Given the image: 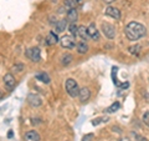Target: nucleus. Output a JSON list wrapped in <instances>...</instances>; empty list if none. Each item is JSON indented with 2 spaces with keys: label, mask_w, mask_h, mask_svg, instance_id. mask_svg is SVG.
I'll return each mask as SVG.
<instances>
[{
  "label": "nucleus",
  "mask_w": 149,
  "mask_h": 141,
  "mask_svg": "<svg viewBox=\"0 0 149 141\" xmlns=\"http://www.w3.org/2000/svg\"><path fill=\"white\" fill-rule=\"evenodd\" d=\"M124 32H125V36H127L128 40L137 41V40H139L141 37H143L144 35H146L147 29H146V26L141 24V23L130 21L129 24L125 26Z\"/></svg>",
  "instance_id": "1"
},
{
  "label": "nucleus",
  "mask_w": 149,
  "mask_h": 141,
  "mask_svg": "<svg viewBox=\"0 0 149 141\" xmlns=\"http://www.w3.org/2000/svg\"><path fill=\"white\" fill-rule=\"evenodd\" d=\"M65 87H66V91L71 97H76V96H78V94H80L78 84H77L76 80H73V79H67Z\"/></svg>",
  "instance_id": "2"
},
{
  "label": "nucleus",
  "mask_w": 149,
  "mask_h": 141,
  "mask_svg": "<svg viewBox=\"0 0 149 141\" xmlns=\"http://www.w3.org/2000/svg\"><path fill=\"white\" fill-rule=\"evenodd\" d=\"M60 44L63 49H73L74 45L76 44V40H74L73 36H70V35H65L61 37V40H60Z\"/></svg>",
  "instance_id": "3"
},
{
  "label": "nucleus",
  "mask_w": 149,
  "mask_h": 141,
  "mask_svg": "<svg viewBox=\"0 0 149 141\" xmlns=\"http://www.w3.org/2000/svg\"><path fill=\"white\" fill-rule=\"evenodd\" d=\"M26 55H27V58L31 59L32 61H35V63H39L40 60H41V51L39 48H31L26 51Z\"/></svg>",
  "instance_id": "4"
},
{
  "label": "nucleus",
  "mask_w": 149,
  "mask_h": 141,
  "mask_svg": "<svg viewBox=\"0 0 149 141\" xmlns=\"http://www.w3.org/2000/svg\"><path fill=\"white\" fill-rule=\"evenodd\" d=\"M101 29H102L103 34H104L107 37H108V39H113V37L116 36V29H114V26H113V25L104 23V24H102Z\"/></svg>",
  "instance_id": "5"
},
{
  "label": "nucleus",
  "mask_w": 149,
  "mask_h": 141,
  "mask_svg": "<svg viewBox=\"0 0 149 141\" xmlns=\"http://www.w3.org/2000/svg\"><path fill=\"white\" fill-rule=\"evenodd\" d=\"M117 73H118V68H117V66H116V68H112V79H113L114 85L118 86V87H122V89H127V87L129 86V84H128V82L120 84L119 80L117 79Z\"/></svg>",
  "instance_id": "6"
},
{
  "label": "nucleus",
  "mask_w": 149,
  "mask_h": 141,
  "mask_svg": "<svg viewBox=\"0 0 149 141\" xmlns=\"http://www.w3.org/2000/svg\"><path fill=\"white\" fill-rule=\"evenodd\" d=\"M4 84H5V87L9 91H11L14 87H15V78L11 74H6L4 76Z\"/></svg>",
  "instance_id": "7"
},
{
  "label": "nucleus",
  "mask_w": 149,
  "mask_h": 141,
  "mask_svg": "<svg viewBox=\"0 0 149 141\" xmlns=\"http://www.w3.org/2000/svg\"><path fill=\"white\" fill-rule=\"evenodd\" d=\"M87 32H88V36L93 40H98L100 39V32L98 30L96 29V25L95 24H90L87 26Z\"/></svg>",
  "instance_id": "8"
},
{
  "label": "nucleus",
  "mask_w": 149,
  "mask_h": 141,
  "mask_svg": "<svg viewBox=\"0 0 149 141\" xmlns=\"http://www.w3.org/2000/svg\"><path fill=\"white\" fill-rule=\"evenodd\" d=\"M27 101H29V104L31 106H40L41 104H42V101H41V97L39 95H35V94H30L29 96H27Z\"/></svg>",
  "instance_id": "9"
},
{
  "label": "nucleus",
  "mask_w": 149,
  "mask_h": 141,
  "mask_svg": "<svg viewBox=\"0 0 149 141\" xmlns=\"http://www.w3.org/2000/svg\"><path fill=\"white\" fill-rule=\"evenodd\" d=\"M106 14H107L108 16L116 19V20H118V19L120 18V11H119V9L114 8V6H108V8H107V9H106Z\"/></svg>",
  "instance_id": "10"
},
{
  "label": "nucleus",
  "mask_w": 149,
  "mask_h": 141,
  "mask_svg": "<svg viewBox=\"0 0 149 141\" xmlns=\"http://www.w3.org/2000/svg\"><path fill=\"white\" fill-rule=\"evenodd\" d=\"M40 135L35 130H30L25 134V141H40Z\"/></svg>",
  "instance_id": "11"
},
{
  "label": "nucleus",
  "mask_w": 149,
  "mask_h": 141,
  "mask_svg": "<svg viewBox=\"0 0 149 141\" xmlns=\"http://www.w3.org/2000/svg\"><path fill=\"white\" fill-rule=\"evenodd\" d=\"M78 97H80V100H81L82 102L88 101V99L91 97V91H90V89H87V87L80 89V94H78Z\"/></svg>",
  "instance_id": "12"
},
{
  "label": "nucleus",
  "mask_w": 149,
  "mask_h": 141,
  "mask_svg": "<svg viewBox=\"0 0 149 141\" xmlns=\"http://www.w3.org/2000/svg\"><path fill=\"white\" fill-rule=\"evenodd\" d=\"M58 43V37H57V34H55L54 31H50L47 36H46V44L47 45H55Z\"/></svg>",
  "instance_id": "13"
},
{
  "label": "nucleus",
  "mask_w": 149,
  "mask_h": 141,
  "mask_svg": "<svg viewBox=\"0 0 149 141\" xmlns=\"http://www.w3.org/2000/svg\"><path fill=\"white\" fill-rule=\"evenodd\" d=\"M77 18H78V14H77V10H76V9L68 10V13H67V18H66V20H67V21H70L71 24H74V23L77 21Z\"/></svg>",
  "instance_id": "14"
},
{
  "label": "nucleus",
  "mask_w": 149,
  "mask_h": 141,
  "mask_svg": "<svg viewBox=\"0 0 149 141\" xmlns=\"http://www.w3.org/2000/svg\"><path fill=\"white\" fill-rule=\"evenodd\" d=\"M66 27H67V20H65V19L57 21V23H56V25H55L56 32H62V31H65Z\"/></svg>",
  "instance_id": "15"
},
{
  "label": "nucleus",
  "mask_w": 149,
  "mask_h": 141,
  "mask_svg": "<svg viewBox=\"0 0 149 141\" xmlns=\"http://www.w3.org/2000/svg\"><path fill=\"white\" fill-rule=\"evenodd\" d=\"M76 48H77V51L80 54H86L87 51H88V45H87L86 41H83V40L80 41V43H77Z\"/></svg>",
  "instance_id": "16"
},
{
  "label": "nucleus",
  "mask_w": 149,
  "mask_h": 141,
  "mask_svg": "<svg viewBox=\"0 0 149 141\" xmlns=\"http://www.w3.org/2000/svg\"><path fill=\"white\" fill-rule=\"evenodd\" d=\"M78 35H80V37L83 40V41H86L88 37V32H87V27L85 26H78Z\"/></svg>",
  "instance_id": "17"
},
{
  "label": "nucleus",
  "mask_w": 149,
  "mask_h": 141,
  "mask_svg": "<svg viewBox=\"0 0 149 141\" xmlns=\"http://www.w3.org/2000/svg\"><path fill=\"white\" fill-rule=\"evenodd\" d=\"M36 79L37 80H40L41 82H45V84H49L51 80H50V76L46 73H39V74H36Z\"/></svg>",
  "instance_id": "18"
},
{
  "label": "nucleus",
  "mask_w": 149,
  "mask_h": 141,
  "mask_svg": "<svg viewBox=\"0 0 149 141\" xmlns=\"http://www.w3.org/2000/svg\"><path fill=\"white\" fill-rule=\"evenodd\" d=\"M119 107H120V104L118 101H116V102H113L109 107H107L106 109V112H108V114H112V112H116V111H118L119 110Z\"/></svg>",
  "instance_id": "19"
},
{
  "label": "nucleus",
  "mask_w": 149,
  "mask_h": 141,
  "mask_svg": "<svg viewBox=\"0 0 149 141\" xmlns=\"http://www.w3.org/2000/svg\"><path fill=\"white\" fill-rule=\"evenodd\" d=\"M76 0H65V8L67 10H72V9H76Z\"/></svg>",
  "instance_id": "20"
},
{
  "label": "nucleus",
  "mask_w": 149,
  "mask_h": 141,
  "mask_svg": "<svg viewBox=\"0 0 149 141\" xmlns=\"http://www.w3.org/2000/svg\"><path fill=\"white\" fill-rule=\"evenodd\" d=\"M129 50V53L130 54H133V55H139V53H141V45H134V46H130V48L128 49Z\"/></svg>",
  "instance_id": "21"
},
{
  "label": "nucleus",
  "mask_w": 149,
  "mask_h": 141,
  "mask_svg": "<svg viewBox=\"0 0 149 141\" xmlns=\"http://www.w3.org/2000/svg\"><path fill=\"white\" fill-rule=\"evenodd\" d=\"M68 29H70V32H71V35L76 37L78 35V26L76 24H70L68 26Z\"/></svg>",
  "instance_id": "22"
},
{
  "label": "nucleus",
  "mask_w": 149,
  "mask_h": 141,
  "mask_svg": "<svg viewBox=\"0 0 149 141\" xmlns=\"http://www.w3.org/2000/svg\"><path fill=\"white\" fill-rule=\"evenodd\" d=\"M61 61H62V65H68L72 61V55H70V54H65V55L62 56Z\"/></svg>",
  "instance_id": "23"
},
{
  "label": "nucleus",
  "mask_w": 149,
  "mask_h": 141,
  "mask_svg": "<svg viewBox=\"0 0 149 141\" xmlns=\"http://www.w3.org/2000/svg\"><path fill=\"white\" fill-rule=\"evenodd\" d=\"M143 123L149 128V111L144 112V115H143Z\"/></svg>",
  "instance_id": "24"
},
{
  "label": "nucleus",
  "mask_w": 149,
  "mask_h": 141,
  "mask_svg": "<svg viewBox=\"0 0 149 141\" xmlns=\"http://www.w3.org/2000/svg\"><path fill=\"white\" fill-rule=\"evenodd\" d=\"M107 121V120H108V119H107V117H100V119H96V120H93V125H98L100 123H102V121Z\"/></svg>",
  "instance_id": "25"
},
{
  "label": "nucleus",
  "mask_w": 149,
  "mask_h": 141,
  "mask_svg": "<svg viewBox=\"0 0 149 141\" xmlns=\"http://www.w3.org/2000/svg\"><path fill=\"white\" fill-rule=\"evenodd\" d=\"M119 141H132V140L128 139V137H120V139H119Z\"/></svg>",
  "instance_id": "26"
},
{
  "label": "nucleus",
  "mask_w": 149,
  "mask_h": 141,
  "mask_svg": "<svg viewBox=\"0 0 149 141\" xmlns=\"http://www.w3.org/2000/svg\"><path fill=\"white\" fill-rule=\"evenodd\" d=\"M103 1H104L106 4H111V3H113L114 0H103Z\"/></svg>",
  "instance_id": "27"
},
{
  "label": "nucleus",
  "mask_w": 149,
  "mask_h": 141,
  "mask_svg": "<svg viewBox=\"0 0 149 141\" xmlns=\"http://www.w3.org/2000/svg\"><path fill=\"white\" fill-rule=\"evenodd\" d=\"M3 96H4V94H3L1 91H0V100H1V99H3Z\"/></svg>",
  "instance_id": "28"
}]
</instances>
